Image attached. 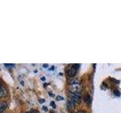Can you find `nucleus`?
Here are the masks:
<instances>
[{"label": "nucleus", "instance_id": "nucleus-11", "mask_svg": "<svg viewBox=\"0 0 121 113\" xmlns=\"http://www.w3.org/2000/svg\"><path fill=\"white\" fill-rule=\"evenodd\" d=\"M51 104L52 105V107L53 108H55V104L54 102H51Z\"/></svg>", "mask_w": 121, "mask_h": 113}, {"label": "nucleus", "instance_id": "nucleus-10", "mask_svg": "<svg viewBox=\"0 0 121 113\" xmlns=\"http://www.w3.org/2000/svg\"><path fill=\"white\" fill-rule=\"evenodd\" d=\"M28 113H39V112H38V111H36V110H31V111H30Z\"/></svg>", "mask_w": 121, "mask_h": 113}, {"label": "nucleus", "instance_id": "nucleus-17", "mask_svg": "<svg viewBox=\"0 0 121 113\" xmlns=\"http://www.w3.org/2000/svg\"><path fill=\"white\" fill-rule=\"evenodd\" d=\"M1 86H2V85H0V88H1Z\"/></svg>", "mask_w": 121, "mask_h": 113}, {"label": "nucleus", "instance_id": "nucleus-14", "mask_svg": "<svg viewBox=\"0 0 121 113\" xmlns=\"http://www.w3.org/2000/svg\"><path fill=\"white\" fill-rule=\"evenodd\" d=\"M77 113H85L84 112H82V111H79V112H77Z\"/></svg>", "mask_w": 121, "mask_h": 113}, {"label": "nucleus", "instance_id": "nucleus-15", "mask_svg": "<svg viewBox=\"0 0 121 113\" xmlns=\"http://www.w3.org/2000/svg\"><path fill=\"white\" fill-rule=\"evenodd\" d=\"M48 93H49V95H51V96H54V95H53V94H52V93H50V92H49Z\"/></svg>", "mask_w": 121, "mask_h": 113}, {"label": "nucleus", "instance_id": "nucleus-3", "mask_svg": "<svg viewBox=\"0 0 121 113\" xmlns=\"http://www.w3.org/2000/svg\"><path fill=\"white\" fill-rule=\"evenodd\" d=\"M70 97L73 100L75 103H79L82 100V95L80 93H70Z\"/></svg>", "mask_w": 121, "mask_h": 113}, {"label": "nucleus", "instance_id": "nucleus-2", "mask_svg": "<svg viewBox=\"0 0 121 113\" xmlns=\"http://www.w3.org/2000/svg\"><path fill=\"white\" fill-rule=\"evenodd\" d=\"M79 67V64H73V65H72L69 69V71H68V75H69L70 77L74 76L76 73H77Z\"/></svg>", "mask_w": 121, "mask_h": 113}, {"label": "nucleus", "instance_id": "nucleus-9", "mask_svg": "<svg viewBox=\"0 0 121 113\" xmlns=\"http://www.w3.org/2000/svg\"><path fill=\"white\" fill-rule=\"evenodd\" d=\"M114 93H115V95H117V96H120V92H119L117 90H114Z\"/></svg>", "mask_w": 121, "mask_h": 113}, {"label": "nucleus", "instance_id": "nucleus-7", "mask_svg": "<svg viewBox=\"0 0 121 113\" xmlns=\"http://www.w3.org/2000/svg\"><path fill=\"white\" fill-rule=\"evenodd\" d=\"M85 102L86 103V104H89V105H90V103H91V101H92V99H91V97H90V96L89 95V94H86V95L85 96Z\"/></svg>", "mask_w": 121, "mask_h": 113}, {"label": "nucleus", "instance_id": "nucleus-1", "mask_svg": "<svg viewBox=\"0 0 121 113\" xmlns=\"http://www.w3.org/2000/svg\"><path fill=\"white\" fill-rule=\"evenodd\" d=\"M69 90L71 93H79V91L81 90V85L79 83H76V84L70 85Z\"/></svg>", "mask_w": 121, "mask_h": 113}, {"label": "nucleus", "instance_id": "nucleus-13", "mask_svg": "<svg viewBox=\"0 0 121 113\" xmlns=\"http://www.w3.org/2000/svg\"><path fill=\"white\" fill-rule=\"evenodd\" d=\"M41 79H42V80H43V81H45V77H42V78H41Z\"/></svg>", "mask_w": 121, "mask_h": 113}, {"label": "nucleus", "instance_id": "nucleus-6", "mask_svg": "<svg viewBox=\"0 0 121 113\" xmlns=\"http://www.w3.org/2000/svg\"><path fill=\"white\" fill-rule=\"evenodd\" d=\"M7 108V103H0V113L4 112Z\"/></svg>", "mask_w": 121, "mask_h": 113}, {"label": "nucleus", "instance_id": "nucleus-8", "mask_svg": "<svg viewBox=\"0 0 121 113\" xmlns=\"http://www.w3.org/2000/svg\"><path fill=\"white\" fill-rule=\"evenodd\" d=\"M56 100H58V101L62 100H64V97H60V96H58V97H56Z\"/></svg>", "mask_w": 121, "mask_h": 113}, {"label": "nucleus", "instance_id": "nucleus-5", "mask_svg": "<svg viewBox=\"0 0 121 113\" xmlns=\"http://www.w3.org/2000/svg\"><path fill=\"white\" fill-rule=\"evenodd\" d=\"M7 95V90L3 86L0 88V97H5Z\"/></svg>", "mask_w": 121, "mask_h": 113}, {"label": "nucleus", "instance_id": "nucleus-4", "mask_svg": "<svg viewBox=\"0 0 121 113\" xmlns=\"http://www.w3.org/2000/svg\"><path fill=\"white\" fill-rule=\"evenodd\" d=\"M75 103H76L70 97L67 100V109L69 110H73L75 108Z\"/></svg>", "mask_w": 121, "mask_h": 113}, {"label": "nucleus", "instance_id": "nucleus-16", "mask_svg": "<svg viewBox=\"0 0 121 113\" xmlns=\"http://www.w3.org/2000/svg\"><path fill=\"white\" fill-rule=\"evenodd\" d=\"M43 66H44V67H47V66H48V65H47V64H45V65H44Z\"/></svg>", "mask_w": 121, "mask_h": 113}, {"label": "nucleus", "instance_id": "nucleus-12", "mask_svg": "<svg viewBox=\"0 0 121 113\" xmlns=\"http://www.w3.org/2000/svg\"><path fill=\"white\" fill-rule=\"evenodd\" d=\"M39 101V103H44V102H45V100H43V99H40Z\"/></svg>", "mask_w": 121, "mask_h": 113}]
</instances>
